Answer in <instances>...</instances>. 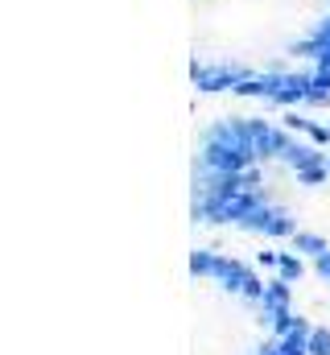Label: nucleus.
I'll use <instances>...</instances> for the list:
<instances>
[{"label":"nucleus","mask_w":330,"mask_h":355,"mask_svg":"<svg viewBox=\"0 0 330 355\" xmlns=\"http://www.w3.org/2000/svg\"><path fill=\"white\" fill-rule=\"evenodd\" d=\"M194 302V355H310L330 352V335L306 322L289 285L268 277L264 265L194 248L190 257Z\"/></svg>","instance_id":"nucleus-3"},{"label":"nucleus","mask_w":330,"mask_h":355,"mask_svg":"<svg viewBox=\"0 0 330 355\" xmlns=\"http://www.w3.org/2000/svg\"><path fill=\"white\" fill-rule=\"evenodd\" d=\"M190 83L248 112L330 107V0H190Z\"/></svg>","instance_id":"nucleus-2"},{"label":"nucleus","mask_w":330,"mask_h":355,"mask_svg":"<svg viewBox=\"0 0 330 355\" xmlns=\"http://www.w3.org/2000/svg\"><path fill=\"white\" fill-rule=\"evenodd\" d=\"M194 223L268 244L330 285V137L236 107L194 137Z\"/></svg>","instance_id":"nucleus-1"}]
</instances>
